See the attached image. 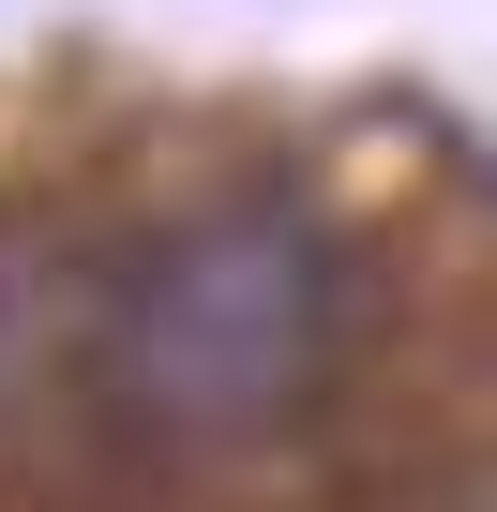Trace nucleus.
Listing matches in <instances>:
<instances>
[{
    "label": "nucleus",
    "mask_w": 497,
    "mask_h": 512,
    "mask_svg": "<svg viewBox=\"0 0 497 512\" xmlns=\"http://www.w3.org/2000/svg\"><path fill=\"white\" fill-rule=\"evenodd\" d=\"M332 317H347L332 241L287 196H211V211H181L166 241L121 256V287L91 302V377L136 437L226 452V437H272V422L317 407Z\"/></svg>",
    "instance_id": "f257e3e1"
}]
</instances>
